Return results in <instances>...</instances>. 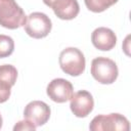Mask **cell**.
Wrapping results in <instances>:
<instances>
[{
	"label": "cell",
	"instance_id": "obj_4",
	"mask_svg": "<svg viewBox=\"0 0 131 131\" xmlns=\"http://www.w3.org/2000/svg\"><path fill=\"white\" fill-rule=\"evenodd\" d=\"M89 129L91 131H128L130 125L126 117L118 113H112L94 117L90 122Z\"/></svg>",
	"mask_w": 131,
	"mask_h": 131
},
{
	"label": "cell",
	"instance_id": "obj_11",
	"mask_svg": "<svg viewBox=\"0 0 131 131\" xmlns=\"http://www.w3.org/2000/svg\"><path fill=\"white\" fill-rule=\"evenodd\" d=\"M17 78V70L12 64L0 66V82H4L11 87L15 84Z\"/></svg>",
	"mask_w": 131,
	"mask_h": 131
},
{
	"label": "cell",
	"instance_id": "obj_3",
	"mask_svg": "<svg viewBox=\"0 0 131 131\" xmlns=\"http://www.w3.org/2000/svg\"><path fill=\"white\" fill-rule=\"evenodd\" d=\"M92 77L100 84H113L119 75V70L116 62L104 56H98L92 59L91 69Z\"/></svg>",
	"mask_w": 131,
	"mask_h": 131
},
{
	"label": "cell",
	"instance_id": "obj_10",
	"mask_svg": "<svg viewBox=\"0 0 131 131\" xmlns=\"http://www.w3.org/2000/svg\"><path fill=\"white\" fill-rule=\"evenodd\" d=\"M49 7L52 8L58 18L66 20L75 18L80 11V6L77 0H52Z\"/></svg>",
	"mask_w": 131,
	"mask_h": 131
},
{
	"label": "cell",
	"instance_id": "obj_13",
	"mask_svg": "<svg viewBox=\"0 0 131 131\" xmlns=\"http://www.w3.org/2000/svg\"><path fill=\"white\" fill-rule=\"evenodd\" d=\"M14 50V41L7 35H0V58L7 57Z\"/></svg>",
	"mask_w": 131,
	"mask_h": 131
},
{
	"label": "cell",
	"instance_id": "obj_2",
	"mask_svg": "<svg viewBox=\"0 0 131 131\" xmlns=\"http://www.w3.org/2000/svg\"><path fill=\"white\" fill-rule=\"evenodd\" d=\"M58 62L62 72L73 77L80 76L85 71L86 61L84 54L76 47L64 48L59 54Z\"/></svg>",
	"mask_w": 131,
	"mask_h": 131
},
{
	"label": "cell",
	"instance_id": "obj_5",
	"mask_svg": "<svg viewBox=\"0 0 131 131\" xmlns=\"http://www.w3.org/2000/svg\"><path fill=\"white\" fill-rule=\"evenodd\" d=\"M26 33L35 39H41L46 37L52 28L51 19L43 12H32L27 16L25 24Z\"/></svg>",
	"mask_w": 131,
	"mask_h": 131
},
{
	"label": "cell",
	"instance_id": "obj_9",
	"mask_svg": "<svg viewBox=\"0 0 131 131\" xmlns=\"http://www.w3.org/2000/svg\"><path fill=\"white\" fill-rule=\"evenodd\" d=\"M91 41L95 48L101 51H108L115 47L117 36L113 30L105 27H99L92 32Z\"/></svg>",
	"mask_w": 131,
	"mask_h": 131
},
{
	"label": "cell",
	"instance_id": "obj_12",
	"mask_svg": "<svg viewBox=\"0 0 131 131\" xmlns=\"http://www.w3.org/2000/svg\"><path fill=\"white\" fill-rule=\"evenodd\" d=\"M86 7L92 12H102L118 2V0H84Z\"/></svg>",
	"mask_w": 131,
	"mask_h": 131
},
{
	"label": "cell",
	"instance_id": "obj_15",
	"mask_svg": "<svg viewBox=\"0 0 131 131\" xmlns=\"http://www.w3.org/2000/svg\"><path fill=\"white\" fill-rule=\"evenodd\" d=\"M11 94V86L4 83L0 82V103H3L8 100Z\"/></svg>",
	"mask_w": 131,
	"mask_h": 131
},
{
	"label": "cell",
	"instance_id": "obj_7",
	"mask_svg": "<svg viewBox=\"0 0 131 131\" xmlns=\"http://www.w3.org/2000/svg\"><path fill=\"white\" fill-rule=\"evenodd\" d=\"M50 114L51 110L49 105L41 100H33L29 102L24 110V118L31 121L36 127L47 123Z\"/></svg>",
	"mask_w": 131,
	"mask_h": 131
},
{
	"label": "cell",
	"instance_id": "obj_17",
	"mask_svg": "<svg viewBox=\"0 0 131 131\" xmlns=\"http://www.w3.org/2000/svg\"><path fill=\"white\" fill-rule=\"evenodd\" d=\"M2 125H3V119H2V116L0 114V129L2 128Z\"/></svg>",
	"mask_w": 131,
	"mask_h": 131
},
{
	"label": "cell",
	"instance_id": "obj_16",
	"mask_svg": "<svg viewBox=\"0 0 131 131\" xmlns=\"http://www.w3.org/2000/svg\"><path fill=\"white\" fill-rule=\"evenodd\" d=\"M52 0H43V2H44V4H46L47 6H49V4H50V2H51Z\"/></svg>",
	"mask_w": 131,
	"mask_h": 131
},
{
	"label": "cell",
	"instance_id": "obj_6",
	"mask_svg": "<svg viewBox=\"0 0 131 131\" xmlns=\"http://www.w3.org/2000/svg\"><path fill=\"white\" fill-rule=\"evenodd\" d=\"M46 93L52 101L62 103L71 99L74 94V87L70 81L62 78H56L49 82L46 88Z\"/></svg>",
	"mask_w": 131,
	"mask_h": 131
},
{
	"label": "cell",
	"instance_id": "obj_14",
	"mask_svg": "<svg viewBox=\"0 0 131 131\" xmlns=\"http://www.w3.org/2000/svg\"><path fill=\"white\" fill-rule=\"evenodd\" d=\"M36 126L29 120L25 119L23 121H19L17 122L14 127H13V131H28V130H32V131H35L36 130Z\"/></svg>",
	"mask_w": 131,
	"mask_h": 131
},
{
	"label": "cell",
	"instance_id": "obj_8",
	"mask_svg": "<svg viewBox=\"0 0 131 131\" xmlns=\"http://www.w3.org/2000/svg\"><path fill=\"white\" fill-rule=\"evenodd\" d=\"M70 100L71 111L77 118L87 117L92 112L94 106L93 96L86 90H80L76 92L72 95Z\"/></svg>",
	"mask_w": 131,
	"mask_h": 131
},
{
	"label": "cell",
	"instance_id": "obj_1",
	"mask_svg": "<svg viewBox=\"0 0 131 131\" xmlns=\"http://www.w3.org/2000/svg\"><path fill=\"white\" fill-rule=\"evenodd\" d=\"M27 15L15 0H0V26L15 30L25 26Z\"/></svg>",
	"mask_w": 131,
	"mask_h": 131
}]
</instances>
